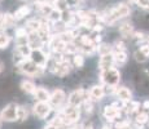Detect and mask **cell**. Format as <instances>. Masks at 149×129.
Here are the masks:
<instances>
[{
	"label": "cell",
	"mask_w": 149,
	"mask_h": 129,
	"mask_svg": "<svg viewBox=\"0 0 149 129\" xmlns=\"http://www.w3.org/2000/svg\"><path fill=\"white\" fill-rule=\"evenodd\" d=\"M134 57H135V59L137 62H140V63H144V62L148 59V57H145L140 50H136L135 53H134Z\"/></svg>",
	"instance_id": "f1b7e54d"
},
{
	"label": "cell",
	"mask_w": 149,
	"mask_h": 129,
	"mask_svg": "<svg viewBox=\"0 0 149 129\" xmlns=\"http://www.w3.org/2000/svg\"><path fill=\"white\" fill-rule=\"evenodd\" d=\"M100 80L105 85H117L121 80V72L116 67L100 71Z\"/></svg>",
	"instance_id": "3957f363"
},
{
	"label": "cell",
	"mask_w": 149,
	"mask_h": 129,
	"mask_svg": "<svg viewBox=\"0 0 149 129\" xmlns=\"http://www.w3.org/2000/svg\"><path fill=\"white\" fill-rule=\"evenodd\" d=\"M40 26H42V21H40V19L33 18V19H29V21L26 22L25 27H26L27 32H38L39 28H40Z\"/></svg>",
	"instance_id": "2e32d148"
},
{
	"label": "cell",
	"mask_w": 149,
	"mask_h": 129,
	"mask_svg": "<svg viewBox=\"0 0 149 129\" xmlns=\"http://www.w3.org/2000/svg\"><path fill=\"white\" fill-rule=\"evenodd\" d=\"M43 45L44 43L38 35V32H29V47L31 49H42Z\"/></svg>",
	"instance_id": "4fadbf2b"
},
{
	"label": "cell",
	"mask_w": 149,
	"mask_h": 129,
	"mask_svg": "<svg viewBox=\"0 0 149 129\" xmlns=\"http://www.w3.org/2000/svg\"><path fill=\"white\" fill-rule=\"evenodd\" d=\"M47 3H49V4H54V3L57 1V0H45Z\"/></svg>",
	"instance_id": "8d00e7d4"
},
{
	"label": "cell",
	"mask_w": 149,
	"mask_h": 129,
	"mask_svg": "<svg viewBox=\"0 0 149 129\" xmlns=\"http://www.w3.org/2000/svg\"><path fill=\"white\" fill-rule=\"evenodd\" d=\"M29 59L34 62L35 65H38L39 67L45 68L47 67V62H48V57L44 54V52L42 49H33L31 50V54L29 57Z\"/></svg>",
	"instance_id": "ba28073f"
},
{
	"label": "cell",
	"mask_w": 149,
	"mask_h": 129,
	"mask_svg": "<svg viewBox=\"0 0 149 129\" xmlns=\"http://www.w3.org/2000/svg\"><path fill=\"white\" fill-rule=\"evenodd\" d=\"M48 21L52 22V23H56V22H60L61 21V10L56 9V8H53V10L49 13V16L47 17Z\"/></svg>",
	"instance_id": "603a6c76"
},
{
	"label": "cell",
	"mask_w": 149,
	"mask_h": 129,
	"mask_svg": "<svg viewBox=\"0 0 149 129\" xmlns=\"http://www.w3.org/2000/svg\"><path fill=\"white\" fill-rule=\"evenodd\" d=\"M86 99H90L88 98V93H86L84 89L79 88V89L70 93V96H69V98H68V105L74 106V107H79V106L83 105V102H84Z\"/></svg>",
	"instance_id": "277c9868"
},
{
	"label": "cell",
	"mask_w": 149,
	"mask_h": 129,
	"mask_svg": "<svg viewBox=\"0 0 149 129\" xmlns=\"http://www.w3.org/2000/svg\"><path fill=\"white\" fill-rule=\"evenodd\" d=\"M14 35H16V38H21V36H27L29 35V32H27V30H26V27H18V28H16V32H14Z\"/></svg>",
	"instance_id": "f546056e"
},
{
	"label": "cell",
	"mask_w": 149,
	"mask_h": 129,
	"mask_svg": "<svg viewBox=\"0 0 149 129\" xmlns=\"http://www.w3.org/2000/svg\"><path fill=\"white\" fill-rule=\"evenodd\" d=\"M143 108H144V110H149V101H145L143 103Z\"/></svg>",
	"instance_id": "836d02e7"
},
{
	"label": "cell",
	"mask_w": 149,
	"mask_h": 129,
	"mask_svg": "<svg viewBox=\"0 0 149 129\" xmlns=\"http://www.w3.org/2000/svg\"><path fill=\"white\" fill-rule=\"evenodd\" d=\"M70 70H71V63H70V61L68 59V61L62 62V63H57L56 70H54L53 74L56 76H58V77H65L69 72H70Z\"/></svg>",
	"instance_id": "7c38bea8"
},
{
	"label": "cell",
	"mask_w": 149,
	"mask_h": 129,
	"mask_svg": "<svg viewBox=\"0 0 149 129\" xmlns=\"http://www.w3.org/2000/svg\"><path fill=\"white\" fill-rule=\"evenodd\" d=\"M140 52H141L143 54H144L145 57H149V44H143L140 45Z\"/></svg>",
	"instance_id": "4dcf8cb0"
},
{
	"label": "cell",
	"mask_w": 149,
	"mask_h": 129,
	"mask_svg": "<svg viewBox=\"0 0 149 129\" xmlns=\"http://www.w3.org/2000/svg\"><path fill=\"white\" fill-rule=\"evenodd\" d=\"M131 9L128 5L126 4H118L116 7L110 8L109 10H107L104 14H105V22L109 25H114L117 21H119L123 17H127L130 14Z\"/></svg>",
	"instance_id": "6da1fadb"
},
{
	"label": "cell",
	"mask_w": 149,
	"mask_h": 129,
	"mask_svg": "<svg viewBox=\"0 0 149 129\" xmlns=\"http://www.w3.org/2000/svg\"><path fill=\"white\" fill-rule=\"evenodd\" d=\"M119 34L123 36V38H134V26L130 23H123L121 27H119Z\"/></svg>",
	"instance_id": "ac0fdd59"
},
{
	"label": "cell",
	"mask_w": 149,
	"mask_h": 129,
	"mask_svg": "<svg viewBox=\"0 0 149 129\" xmlns=\"http://www.w3.org/2000/svg\"><path fill=\"white\" fill-rule=\"evenodd\" d=\"M119 129H135V128L131 127V125H127V127H123V128H119Z\"/></svg>",
	"instance_id": "d590c367"
},
{
	"label": "cell",
	"mask_w": 149,
	"mask_h": 129,
	"mask_svg": "<svg viewBox=\"0 0 149 129\" xmlns=\"http://www.w3.org/2000/svg\"><path fill=\"white\" fill-rule=\"evenodd\" d=\"M116 96L117 98L119 99V101L122 102H130L132 101V94H131V92L128 88L126 87H117V90H116Z\"/></svg>",
	"instance_id": "5bb4252c"
},
{
	"label": "cell",
	"mask_w": 149,
	"mask_h": 129,
	"mask_svg": "<svg viewBox=\"0 0 149 129\" xmlns=\"http://www.w3.org/2000/svg\"><path fill=\"white\" fill-rule=\"evenodd\" d=\"M82 129H93V127H92V124H84V125H82Z\"/></svg>",
	"instance_id": "d6a6232c"
},
{
	"label": "cell",
	"mask_w": 149,
	"mask_h": 129,
	"mask_svg": "<svg viewBox=\"0 0 149 129\" xmlns=\"http://www.w3.org/2000/svg\"><path fill=\"white\" fill-rule=\"evenodd\" d=\"M21 89L24 92H26V93H29V94H34L36 87L31 80H22L21 81Z\"/></svg>",
	"instance_id": "ffe728a7"
},
{
	"label": "cell",
	"mask_w": 149,
	"mask_h": 129,
	"mask_svg": "<svg viewBox=\"0 0 149 129\" xmlns=\"http://www.w3.org/2000/svg\"><path fill=\"white\" fill-rule=\"evenodd\" d=\"M104 96H105V89L102 85H93L88 92V98L92 102L100 101V99H102Z\"/></svg>",
	"instance_id": "8fae6325"
},
{
	"label": "cell",
	"mask_w": 149,
	"mask_h": 129,
	"mask_svg": "<svg viewBox=\"0 0 149 129\" xmlns=\"http://www.w3.org/2000/svg\"><path fill=\"white\" fill-rule=\"evenodd\" d=\"M66 101V94L62 89H54L51 93L49 97V105L52 106V108H62L64 107V103Z\"/></svg>",
	"instance_id": "5b68a950"
},
{
	"label": "cell",
	"mask_w": 149,
	"mask_h": 129,
	"mask_svg": "<svg viewBox=\"0 0 149 129\" xmlns=\"http://www.w3.org/2000/svg\"><path fill=\"white\" fill-rule=\"evenodd\" d=\"M16 21L17 19L14 18L13 14L5 13V14H3V19H1V23H0V27L1 28L12 27V26H14V23H16Z\"/></svg>",
	"instance_id": "e0dca14e"
},
{
	"label": "cell",
	"mask_w": 149,
	"mask_h": 129,
	"mask_svg": "<svg viewBox=\"0 0 149 129\" xmlns=\"http://www.w3.org/2000/svg\"><path fill=\"white\" fill-rule=\"evenodd\" d=\"M102 129H114V128H111V127H108V125H104V127H102Z\"/></svg>",
	"instance_id": "74e56055"
},
{
	"label": "cell",
	"mask_w": 149,
	"mask_h": 129,
	"mask_svg": "<svg viewBox=\"0 0 149 129\" xmlns=\"http://www.w3.org/2000/svg\"><path fill=\"white\" fill-rule=\"evenodd\" d=\"M31 12V9H30V7L29 5H22V7H19L18 9L14 12V18L17 19V21H19V19H22V18H25L26 16H29Z\"/></svg>",
	"instance_id": "d6986e66"
},
{
	"label": "cell",
	"mask_w": 149,
	"mask_h": 129,
	"mask_svg": "<svg viewBox=\"0 0 149 129\" xmlns=\"http://www.w3.org/2000/svg\"><path fill=\"white\" fill-rule=\"evenodd\" d=\"M131 1H132V3H135V4H137V3H139L140 0H131Z\"/></svg>",
	"instance_id": "f35d334b"
},
{
	"label": "cell",
	"mask_w": 149,
	"mask_h": 129,
	"mask_svg": "<svg viewBox=\"0 0 149 129\" xmlns=\"http://www.w3.org/2000/svg\"><path fill=\"white\" fill-rule=\"evenodd\" d=\"M3 70H4V63L0 61V72H3Z\"/></svg>",
	"instance_id": "e575fe53"
},
{
	"label": "cell",
	"mask_w": 149,
	"mask_h": 129,
	"mask_svg": "<svg viewBox=\"0 0 149 129\" xmlns=\"http://www.w3.org/2000/svg\"><path fill=\"white\" fill-rule=\"evenodd\" d=\"M114 54V61H116V65L123 66L127 62V53L126 52H113Z\"/></svg>",
	"instance_id": "44dd1931"
},
{
	"label": "cell",
	"mask_w": 149,
	"mask_h": 129,
	"mask_svg": "<svg viewBox=\"0 0 149 129\" xmlns=\"http://www.w3.org/2000/svg\"><path fill=\"white\" fill-rule=\"evenodd\" d=\"M149 121V114L147 111H139L135 116V123H139V124L144 125L145 123Z\"/></svg>",
	"instance_id": "7402d4cb"
},
{
	"label": "cell",
	"mask_w": 149,
	"mask_h": 129,
	"mask_svg": "<svg viewBox=\"0 0 149 129\" xmlns=\"http://www.w3.org/2000/svg\"><path fill=\"white\" fill-rule=\"evenodd\" d=\"M17 108L18 106L16 103H9L0 112V117L3 121H16L17 120Z\"/></svg>",
	"instance_id": "52a82bcc"
},
{
	"label": "cell",
	"mask_w": 149,
	"mask_h": 129,
	"mask_svg": "<svg viewBox=\"0 0 149 129\" xmlns=\"http://www.w3.org/2000/svg\"><path fill=\"white\" fill-rule=\"evenodd\" d=\"M10 43V36L7 34H0V49H5Z\"/></svg>",
	"instance_id": "4316f807"
},
{
	"label": "cell",
	"mask_w": 149,
	"mask_h": 129,
	"mask_svg": "<svg viewBox=\"0 0 149 129\" xmlns=\"http://www.w3.org/2000/svg\"><path fill=\"white\" fill-rule=\"evenodd\" d=\"M148 41H149V38H148ZM148 44H149V43H148Z\"/></svg>",
	"instance_id": "60d3db41"
},
{
	"label": "cell",
	"mask_w": 149,
	"mask_h": 129,
	"mask_svg": "<svg viewBox=\"0 0 149 129\" xmlns=\"http://www.w3.org/2000/svg\"><path fill=\"white\" fill-rule=\"evenodd\" d=\"M49 97H51V93L45 88L39 87L34 92V98L36 99V102H48L49 101Z\"/></svg>",
	"instance_id": "9a60e30c"
},
{
	"label": "cell",
	"mask_w": 149,
	"mask_h": 129,
	"mask_svg": "<svg viewBox=\"0 0 149 129\" xmlns=\"http://www.w3.org/2000/svg\"><path fill=\"white\" fill-rule=\"evenodd\" d=\"M29 116L27 110L24 107V106H18L17 108V121H25Z\"/></svg>",
	"instance_id": "d4e9b609"
},
{
	"label": "cell",
	"mask_w": 149,
	"mask_h": 129,
	"mask_svg": "<svg viewBox=\"0 0 149 129\" xmlns=\"http://www.w3.org/2000/svg\"><path fill=\"white\" fill-rule=\"evenodd\" d=\"M73 65L75 66V67H78V68L83 67V66H84V56H83L82 53L74 54L73 56Z\"/></svg>",
	"instance_id": "484cf974"
},
{
	"label": "cell",
	"mask_w": 149,
	"mask_h": 129,
	"mask_svg": "<svg viewBox=\"0 0 149 129\" xmlns=\"http://www.w3.org/2000/svg\"><path fill=\"white\" fill-rule=\"evenodd\" d=\"M83 107H84V111L87 114H91L93 111V103H92V101L91 99H86L84 102H83Z\"/></svg>",
	"instance_id": "83f0119b"
},
{
	"label": "cell",
	"mask_w": 149,
	"mask_h": 129,
	"mask_svg": "<svg viewBox=\"0 0 149 129\" xmlns=\"http://www.w3.org/2000/svg\"><path fill=\"white\" fill-rule=\"evenodd\" d=\"M33 111L34 115L39 119H47L52 112V106L49 105V102H36L33 107Z\"/></svg>",
	"instance_id": "8992f818"
},
{
	"label": "cell",
	"mask_w": 149,
	"mask_h": 129,
	"mask_svg": "<svg viewBox=\"0 0 149 129\" xmlns=\"http://www.w3.org/2000/svg\"><path fill=\"white\" fill-rule=\"evenodd\" d=\"M114 65H116V61H114V54L113 53L100 56V59H99V68H100V71L109 70V68L114 67Z\"/></svg>",
	"instance_id": "30bf717a"
},
{
	"label": "cell",
	"mask_w": 149,
	"mask_h": 129,
	"mask_svg": "<svg viewBox=\"0 0 149 129\" xmlns=\"http://www.w3.org/2000/svg\"><path fill=\"white\" fill-rule=\"evenodd\" d=\"M97 52H99L100 56H104V54H109L113 53V48L109 44H105V43H101V44L97 45Z\"/></svg>",
	"instance_id": "cb8c5ba5"
},
{
	"label": "cell",
	"mask_w": 149,
	"mask_h": 129,
	"mask_svg": "<svg viewBox=\"0 0 149 129\" xmlns=\"http://www.w3.org/2000/svg\"><path fill=\"white\" fill-rule=\"evenodd\" d=\"M134 38L139 39V40H144L145 39V34L141 32V31H135V34H134Z\"/></svg>",
	"instance_id": "1f68e13d"
},
{
	"label": "cell",
	"mask_w": 149,
	"mask_h": 129,
	"mask_svg": "<svg viewBox=\"0 0 149 129\" xmlns=\"http://www.w3.org/2000/svg\"><path fill=\"white\" fill-rule=\"evenodd\" d=\"M17 67V71L18 72H22L27 76H33V77H40L43 75V72L45 71V68L43 67H39L38 65H35L31 59H26L25 62H22L21 65L16 66Z\"/></svg>",
	"instance_id": "7a4b0ae2"
},
{
	"label": "cell",
	"mask_w": 149,
	"mask_h": 129,
	"mask_svg": "<svg viewBox=\"0 0 149 129\" xmlns=\"http://www.w3.org/2000/svg\"><path fill=\"white\" fill-rule=\"evenodd\" d=\"M121 114H122V110L117 107L114 103L113 105H107L104 107V116L109 121H116L118 117H121Z\"/></svg>",
	"instance_id": "9c48e42d"
},
{
	"label": "cell",
	"mask_w": 149,
	"mask_h": 129,
	"mask_svg": "<svg viewBox=\"0 0 149 129\" xmlns=\"http://www.w3.org/2000/svg\"><path fill=\"white\" fill-rule=\"evenodd\" d=\"M1 121H3V120H1V117H0V125H1Z\"/></svg>",
	"instance_id": "ab89813d"
}]
</instances>
